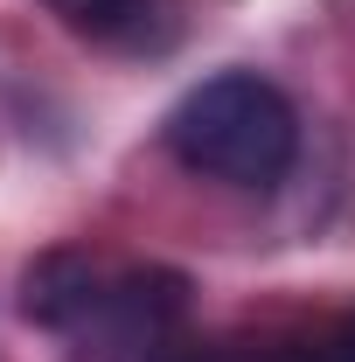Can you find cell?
Returning a JSON list of instances; mask_svg holds the SVG:
<instances>
[{"mask_svg": "<svg viewBox=\"0 0 355 362\" xmlns=\"http://www.w3.org/2000/svg\"><path fill=\"white\" fill-rule=\"evenodd\" d=\"M168 146L181 168L230 188H272L300 153V119L286 90L258 70H216L168 112Z\"/></svg>", "mask_w": 355, "mask_h": 362, "instance_id": "obj_1", "label": "cell"}, {"mask_svg": "<svg viewBox=\"0 0 355 362\" xmlns=\"http://www.w3.org/2000/svg\"><path fill=\"white\" fill-rule=\"evenodd\" d=\"M181 334H188V279L168 265H146V272L105 279V300H98V314L84 320L77 341H91L105 362H146Z\"/></svg>", "mask_w": 355, "mask_h": 362, "instance_id": "obj_2", "label": "cell"}, {"mask_svg": "<svg viewBox=\"0 0 355 362\" xmlns=\"http://www.w3.org/2000/svg\"><path fill=\"white\" fill-rule=\"evenodd\" d=\"M105 279L112 272L91 265L84 251H49V258H35L21 272V314L35 327H49V334H84V320L105 300Z\"/></svg>", "mask_w": 355, "mask_h": 362, "instance_id": "obj_3", "label": "cell"}, {"mask_svg": "<svg viewBox=\"0 0 355 362\" xmlns=\"http://www.w3.org/2000/svg\"><path fill=\"white\" fill-rule=\"evenodd\" d=\"M258 362H355V314L327 320V327H313L300 341H279V349H265Z\"/></svg>", "mask_w": 355, "mask_h": 362, "instance_id": "obj_4", "label": "cell"}, {"mask_svg": "<svg viewBox=\"0 0 355 362\" xmlns=\"http://www.w3.org/2000/svg\"><path fill=\"white\" fill-rule=\"evenodd\" d=\"M70 28H84V35H119L126 21L139 14V0H49Z\"/></svg>", "mask_w": 355, "mask_h": 362, "instance_id": "obj_5", "label": "cell"}, {"mask_svg": "<svg viewBox=\"0 0 355 362\" xmlns=\"http://www.w3.org/2000/svg\"><path fill=\"white\" fill-rule=\"evenodd\" d=\"M146 362H237V356H223V349H209V341H188V334H181V341H168L161 356H146Z\"/></svg>", "mask_w": 355, "mask_h": 362, "instance_id": "obj_6", "label": "cell"}]
</instances>
